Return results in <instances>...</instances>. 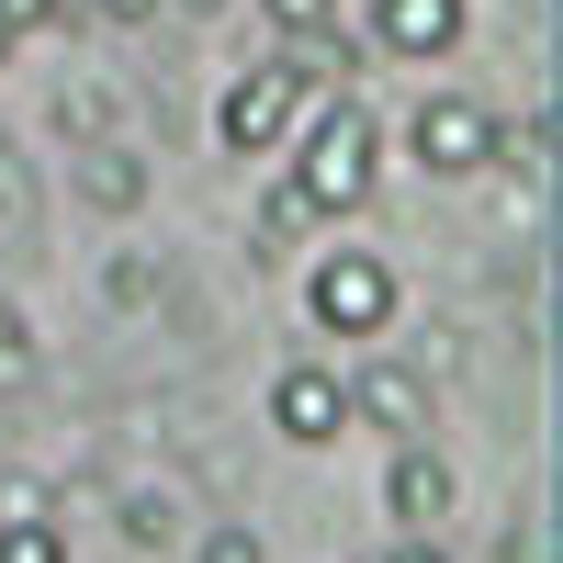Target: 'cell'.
<instances>
[{
  "mask_svg": "<svg viewBox=\"0 0 563 563\" xmlns=\"http://www.w3.org/2000/svg\"><path fill=\"white\" fill-rule=\"evenodd\" d=\"M282 180L305 192V214H316V225L361 214V203H372V180H384V124H372L350 90H339L316 124H294V147H282Z\"/></svg>",
  "mask_w": 563,
  "mask_h": 563,
  "instance_id": "cell-1",
  "label": "cell"
},
{
  "mask_svg": "<svg viewBox=\"0 0 563 563\" xmlns=\"http://www.w3.org/2000/svg\"><path fill=\"white\" fill-rule=\"evenodd\" d=\"M395 305H406V282H395L384 249H316V271H305V316H316V339H384Z\"/></svg>",
  "mask_w": 563,
  "mask_h": 563,
  "instance_id": "cell-2",
  "label": "cell"
},
{
  "mask_svg": "<svg viewBox=\"0 0 563 563\" xmlns=\"http://www.w3.org/2000/svg\"><path fill=\"white\" fill-rule=\"evenodd\" d=\"M339 395H350V429L395 440V451L440 429V384H429V361H361V372H339Z\"/></svg>",
  "mask_w": 563,
  "mask_h": 563,
  "instance_id": "cell-3",
  "label": "cell"
},
{
  "mask_svg": "<svg viewBox=\"0 0 563 563\" xmlns=\"http://www.w3.org/2000/svg\"><path fill=\"white\" fill-rule=\"evenodd\" d=\"M406 158L429 169V180H485V158H496V113L474 102V90H429V102L406 113Z\"/></svg>",
  "mask_w": 563,
  "mask_h": 563,
  "instance_id": "cell-4",
  "label": "cell"
},
{
  "mask_svg": "<svg viewBox=\"0 0 563 563\" xmlns=\"http://www.w3.org/2000/svg\"><path fill=\"white\" fill-rule=\"evenodd\" d=\"M294 124H305V90L282 79L271 57L238 68V79H225V102H214V135H225L238 158H282V147H294Z\"/></svg>",
  "mask_w": 563,
  "mask_h": 563,
  "instance_id": "cell-5",
  "label": "cell"
},
{
  "mask_svg": "<svg viewBox=\"0 0 563 563\" xmlns=\"http://www.w3.org/2000/svg\"><path fill=\"white\" fill-rule=\"evenodd\" d=\"M271 440H282V451L350 440V395H339V372H327V361H282V372H271Z\"/></svg>",
  "mask_w": 563,
  "mask_h": 563,
  "instance_id": "cell-6",
  "label": "cell"
},
{
  "mask_svg": "<svg viewBox=\"0 0 563 563\" xmlns=\"http://www.w3.org/2000/svg\"><path fill=\"white\" fill-rule=\"evenodd\" d=\"M451 507H462L451 451H440V440H406V451L384 462V519H395V530H451Z\"/></svg>",
  "mask_w": 563,
  "mask_h": 563,
  "instance_id": "cell-7",
  "label": "cell"
},
{
  "mask_svg": "<svg viewBox=\"0 0 563 563\" xmlns=\"http://www.w3.org/2000/svg\"><path fill=\"white\" fill-rule=\"evenodd\" d=\"M462 34H474V0H372V57L429 68V57H451Z\"/></svg>",
  "mask_w": 563,
  "mask_h": 563,
  "instance_id": "cell-8",
  "label": "cell"
},
{
  "mask_svg": "<svg viewBox=\"0 0 563 563\" xmlns=\"http://www.w3.org/2000/svg\"><path fill=\"white\" fill-rule=\"evenodd\" d=\"M68 192H79V214H102V225L147 214V147H124V135H102V147H79Z\"/></svg>",
  "mask_w": 563,
  "mask_h": 563,
  "instance_id": "cell-9",
  "label": "cell"
},
{
  "mask_svg": "<svg viewBox=\"0 0 563 563\" xmlns=\"http://www.w3.org/2000/svg\"><path fill=\"white\" fill-rule=\"evenodd\" d=\"M271 68H282V79H294V90H305V102H339V90L361 79V45H350L339 23H327V34H282V45H271Z\"/></svg>",
  "mask_w": 563,
  "mask_h": 563,
  "instance_id": "cell-10",
  "label": "cell"
},
{
  "mask_svg": "<svg viewBox=\"0 0 563 563\" xmlns=\"http://www.w3.org/2000/svg\"><path fill=\"white\" fill-rule=\"evenodd\" d=\"M113 519H124L135 552H180L192 541V496L180 485H113Z\"/></svg>",
  "mask_w": 563,
  "mask_h": 563,
  "instance_id": "cell-11",
  "label": "cell"
},
{
  "mask_svg": "<svg viewBox=\"0 0 563 563\" xmlns=\"http://www.w3.org/2000/svg\"><path fill=\"white\" fill-rule=\"evenodd\" d=\"M57 135H68V147H102V135H124V90L79 68V79L57 90Z\"/></svg>",
  "mask_w": 563,
  "mask_h": 563,
  "instance_id": "cell-12",
  "label": "cell"
},
{
  "mask_svg": "<svg viewBox=\"0 0 563 563\" xmlns=\"http://www.w3.org/2000/svg\"><path fill=\"white\" fill-rule=\"evenodd\" d=\"M169 294H180V271H169V260H147V249H113V260H102V305H124V316H135V305H158V316H169Z\"/></svg>",
  "mask_w": 563,
  "mask_h": 563,
  "instance_id": "cell-13",
  "label": "cell"
},
{
  "mask_svg": "<svg viewBox=\"0 0 563 563\" xmlns=\"http://www.w3.org/2000/svg\"><path fill=\"white\" fill-rule=\"evenodd\" d=\"M34 372H45V339H34V316L0 294V395H34Z\"/></svg>",
  "mask_w": 563,
  "mask_h": 563,
  "instance_id": "cell-14",
  "label": "cell"
},
{
  "mask_svg": "<svg viewBox=\"0 0 563 563\" xmlns=\"http://www.w3.org/2000/svg\"><path fill=\"white\" fill-rule=\"evenodd\" d=\"M0 563H68V519H0Z\"/></svg>",
  "mask_w": 563,
  "mask_h": 563,
  "instance_id": "cell-15",
  "label": "cell"
},
{
  "mask_svg": "<svg viewBox=\"0 0 563 563\" xmlns=\"http://www.w3.org/2000/svg\"><path fill=\"white\" fill-rule=\"evenodd\" d=\"M305 225H316V214H305V192H294V180H271V192H260V260H271V249H294Z\"/></svg>",
  "mask_w": 563,
  "mask_h": 563,
  "instance_id": "cell-16",
  "label": "cell"
},
{
  "mask_svg": "<svg viewBox=\"0 0 563 563\" xmlns=\"http://www.w3.org/2000/svg\"><path fill=\"white\" fill-rule=\"evenodd\" d=\"M192 563H271V541L249 519H214V530H192Z\"/></svg>",
  "mask_w": 563,
  "mask_h": 563,
  "instance_id": "cell-17",
  "label": "cell"
},
{
  "mask_svg": "<svg viewBox=\"0 0 563 563\" xmlns=\"http://www.w3.org/2000/svg\"><path fill=\"white\" fill-rule=\"evenodd\" d=\"M79 23V0H0V34L12 45H34V34H68Z\"/></svg>",
  "mask_w": 563,
  "mask_h": 563,
  "instance_id": "cell-18",
  "label": "cell"
},
{
  "mask_svg": "<svg viewBox=\"0 0 563 563\" xmlns=\"http://www.w3.org/2000/svg\"><path fill=\"white\" fill-rule=\"evenodd\" d=\"M260 23H271V45H282V34H327V23H339V0H260Z\"/></svg>",
  "mask_w": 563,
  "mask_h": 563,
  "instance_id": "cell-19",
  "label": "cell"
},
{
  "mask_svg": "<svg viewBox=\"0 0 563 563\" xmlns=\"http://www.w3.org/2000/svg\"><path fill=\"white\" fill-rule=\"evenodd\" d=\"M496 563H552V519H541V507H530V519H507V530H496Z\"/></svg>",
  "mask_w": 563,
  "mask_h": 563,
  "instance_id": "cell-20",
  "label": "cell"
},
{
  "mask_svg": "<svg viewBox=\"0 0 563 563\" xmlns=\"http://www.w3.org/2000/svg\"><path fill=\"white\" fill-rule=\"evenodd\" d=\"M0 519H57V485L45 474H0Z\"/></svg>",
  "mask_w": 563,
  "mask_h": 563,
  "instance_id": "cell-21",
  "label": "cell"
},
{
  "mask_svg": "<svg viewBox=\"0 0 563 563\" xmlns=\"http://www.w3.org/2000/svg\"><path fill=\"white\" fill-rule=\"evenodd\" d=\"M79 23H124V34H147V23H169V0H79Z\"/></svg>",
  "mask_w": 563,
  "mask_h": 563,
  "instance_id": "cell-22",
  "label": "cell"
},
{
  "mask_svg": "<svg viewBox=\"0 0 563 563\" xmlns=\"http://www.w3.org/2000/svg\"><path fill=\"white\" fill-rule=\"evenodd\" d=\"M372 563H451V541H440V530H395Z\"/></svg>",
  "mask_w": 563,
  "mask_h": 563,
  "instance_id": "cell-23",
  "label": "cell"
},
{
  "mask_svg": "<svg viewBox=\"0 0 563 563\" xmlns=\"http://www.w3.org/2000/svg\"><path fill=\"white\" fill-rule=\"evenodd\" d=\"M23 203H34V180H23V147L0 135V214H23Z\"/></svg>",
  "mask_w": 563,
  "mask_h": 563,
  "instance_id": "cell-24",
  "label": "cell"
},
{
  "mask_svg": "<svg viewBox=\"0 0 563 563\" xmlns=\"http://www.w3.org/2000/svg\"><path fill=\"white\" fill-rule=\"evenodd\" d=\"M169 12H180V23H214V12H225V0H169Z\"/></svg>",
  "mask_w": 563,
  "mask_h": 563,
  "instance_id": "cell-25",
  "label": "cell"
},
{
  "mask_svg": "<svg viewBox=\"0 0 563 563\" xmlns=\"http://www.w3.org/2000/svg\"><path fill=\"white\" fill-rule=\"evenodd\" d=\"M0 68H12V34H0Z\"/></svg>",
  "mask_w": 563,
  "mask_h": 563,
  "instance_id": "cell-26",
  "label": "cell"
}]
</instances>
